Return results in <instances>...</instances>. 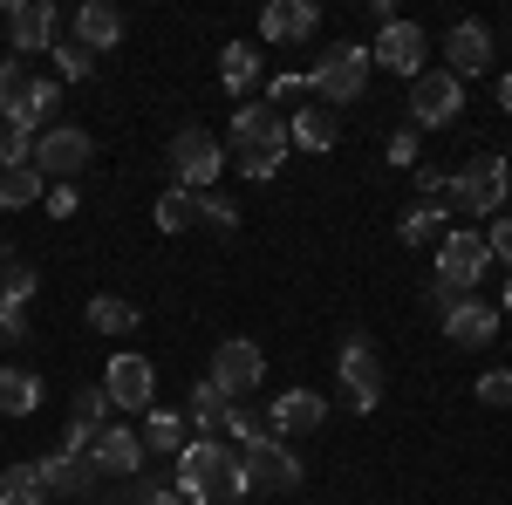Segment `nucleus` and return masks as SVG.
Instances as JSON below:
<instances>
[{
    "label": "nucleus",
    "mask_w": 512,
    "mask_h": 505,
    "mask_svg": "<svg viewBox=\"0 0 512 505\" xmlns=\"http://www.w3.org/2000/svg\"><path fill=\"white\" fill-rule=\"evenodd\" d=\"M485 273H492L485 233H444L437 239V287H444V294H472Z\"/></svg>",
    "instance_id": "nucleus-6"
},
{
    "label": "nucleus",
    "mask_w": 512,
    "mask_h": 505,
    "mask_svg": "<svg viewBox=\"0 0 512 505\" xmlns=\"http://www.w3.org/2000/svg\"><path fill=\"white\" fill-rule=\"evenodd\" d=\"M55 7L48 0H14L7 7V41H14V55H48L55 48Z\"/></svg>",
    "instance_id": "nucleus-14"
},
{
    "label": "nucleus",
    "mask_w": 512,
    "mask_h": 505,
    "mask_svg": "<svg viewBox=\"0 0 512 505\" xmlns=\"http://www.w3.org/2000/svg\"><path fill=\"white\" fill-rule=\"evenodd\" d=\"M239 471H246V499H253V492H301V478H308L301 458L280 451L274 437H267V444H246V451H239Z\"/></svg>",
    "instance_id": "nucleus-9"
},
{
    "label": "nucleus",
    "mask_w": 512,
    "mask_h": 505,
    "mask_svg": "<svg viewBox=\"0 0 512 505\" xmlns=\"http://www.w3.org/2000/svg\"><path fill=\"white\" fill-rule=\"evenodd\" d=\"M41 410V376L35 369H0V417H35Z\"/></svg>",
    "instance_id": "nucleus-25"
},
{
    "label": "nucleus",
    "mask_w": 512,
    "mask_h": 505,
    "mask_svg": "<svg viewBox=\"0 0 512 505\" xmlns=\"http://www.w3.org/2000/svg\"><path fill=\"white\" fill-rule=\"evenodd\" d=\"M28 294H35V273H28V267H14V260H7V267H0V301H14V308H28Z\"/></svg>",
    "instance_id": "nucleus-37"
},
{
    "label": "nucleus",
    "mask_w": 512,
    "mask_h": 505,
    "mask_svg": "<svg viewBox=\"0 0 512 505\" xmlns=\"http://www.w3.org/2000/svg\"><path fill=\"white\" fill-rule=\"evenodd\" d=\"M35 157V137L21 130L14 117H0V171H14V164H28Z\"/></svg>",
    "instance_id": "nucleus-34"
},
{
    "label": "nucleus",
    "mask_w": 512,
    "mask_h": 505,
    "mask_svg": "<svg viewBox=\"0 0 512 505\" xmlns=\"http://www.w3.org/2000/svg\"><path fill=\"white\" fill-rule=\"evenodd\" d=\"M444 69L458 82L478 76V69H492V28H485V21H458V28L444 35Z\"/></svg>",
    "instance_id": "nucleus-17"
},
{
    "label": "nucleus",
    "mask_w": 512,
    "mask_h": 505,
    "mask_svg": "<svg viewBox=\"0 0 512 505\" xmlns=\"http://www.w3.org/2000/svg\"><path fill=\"white\" fill-rule=\"evenodd\" d=\"M472 396L485 403V410H506L512 403V369H485V376L472 383Z\"/></svg>",
    "instance_id": "nucleus-35"
},
{
    "label": "nucleus",
    "mask_w": 512,
    "mask_h": 505,
    "mask_svg": "<svg viewBox=\"0 0 512 505\" xmlns=\"http://www.w3.org/2000/svg\"><path fill=\"white\" fill-rule=\"evenodd\" d=\"M55 110H62V82H55V76H28V82H21V96H14V110H7V117L21 123L28 137H41Z\"/></svg>",
    "instance_id": "nucleus-19"
},
{
    "label": "nucleus",
    "mask_w": 512,
    "mask_h": 505,
    "mask_svg": "<svg viewBox=\"0 0 512 505\" xmlns=\"http://www.w3.org/2000/svg\"><path fill=\"white\" fill-rule=\"evenodd\" d=\"M137 437H144V451H164V458H178V451L192 444V424H185V410H151Z\"/></svg>",
    "instance_id": "nucleus-24"
},
{
    "label": "nucleus",
    "mask_w": 512,
    "mask_h": 505,
    "mask_svg": "<svg viewBox=\"0 0 512 505\" xmlns=\"http://www.w3.org/2000/svg\"><path fill=\"white\" fill-rule=\"evenodd\" d=\"M444 335H451L458 349H485V342L499 335V308H492V301H472V294H465L458 308L444 314Z\"/></svg>",
    "instance_id": "nucleus-20"
},
{
    "label": "nucleus",
    "mask_w": 512,
    "mask_h": 505,
    "mask_svg": "<svg viewBox=\"0 0 512 505\" xmlns=\"http://www.w3.org/2000/svg\"><path fill=\"white\" fill-rule=\"evenodd\" d=\"M76 41L89 48V55H110L123 41V14L110 7V0H89V7H76Z\"/></svg>",
    "instance_id": "nucleus-22"
},
{
    "label": "nucleus",
    "mask_w": 512,
    "mask_h": 505,
    "mask_svg": "<svg viewBox=\"0 0 512 505\" xmlns=\"http://www.w3.org/2000/svg\"><path fill=\"white\" fill-rule=\"evenodd\" d=\"M89 328H103V335H130V328H137V301H123V294H96V301H89Z\"/></svg>",
    "instance_id": "nucleus-30"
},
{
    "label": "nucleus",
    "mask_w": 512,
    "mask_h": 505,
    "mask_svg": "<svg viewBox=\"0 0 512 505\" xmlns=\"http://www.w3.org/2000/svg\"><path fill=\"white\" fill-rule=\"evenodd\" d=\"M485 246H492V260H506V267H512V219H492Z\"/></svg>",
    "instance_id": "nucleus-40"
},
{
    "label": "nucleus",
    "mask_w": 512,
    "mask_h": 505,
    "mask_svg": "<svg viewBox=\"0 0 512 505\" xmlns=\"http://www.w3.org/2000/svg\"><path fill=\"white\" fill-rule=\"evenodd\" d=\"M198 219H205V226H219V233H233V226H239V212L226 205V198H212V192H198Z\"/></svg>",
    "instance_id": "nucleus-38"
},
{
    "label": "nucleus",
    "mask_w": 512,
    "mask_h": 505,
    "mask_svg": "<svg viewBox=\"0 0 512 505\" xmlns=\"http://www.w3.org/2000/svg\"><path fill=\"white\" fill-rule=\"evenodd\" d=\"M0 505H48L41 465H7L0 471Z\"/></svg>",
    "instance_id": "nucleus-29"
},
{
    "label": "nucleus",
    "mask_w": 512,
    "mask_h": 505,
    "mask_svg": "<svg viewBox=\"0 0 512 505\" xmlns=\"http://www.w3.org/2000/svg\"><path fill=\"white\" fill-rule=\"evenodd\" d=\"M315 21H321L315 0H274V7L260 14V35H267V41H308V35H315Z\"/></svg>",
    "instance_id": "nucleus-21"
},
{
    "label": "nucleus",
    "mask_w": 512,
    "mask_h": 505,
    "mask_svg": "<svg viewBox=\"0 0 512 505\" xmlns=\"http://www.w3.org/2000/svg\"><path fill=\"white\" fill-rule=\"evenodd\" d=\"M151 219H158V233H185V226H198V192H178V185L158 192V212H151Z\"/></svg>",
    "instance_id": "nucleus-31"
},
{
    "label": "nucleus",
    "mask_w": 512,
    "mask_h": 505,
    "mask_svg": "<svg viewBox=\"0 0 512 505\" xmlns=\"http://www.w3.org/2000/svg\"><path fill=\"white\" fill-rule=\"evenodd\" d=\"M226 417H233V396L212 383V376H205V383H192V410H185V424H192L198 437H219V430H226Z\"/></svg>",
    "instance_id": "nucleus-23"
},
{
    "label": "nucleus",
    "mask_w": 512,
    "mask_h": 505,
    "mask_svg": "<svg viewBox=\"0 0 512 505\" xmlns=\"http://www.w3.org/2000/svg\"><path fill=\"white\" fill-rule=\"evenodd\" d=\"M103 396H110V410H151V396H158V369H151L144 355H110V369H103Z\"/></svg>",
    "instance_id": "nucleus-11"
},
{
    "label": "nucleus",
    "mask_w": 512,
    "mask_h": 505,
    "mask_svg": "<svg viewBox=\"0 0 512 505\" xmlns=\"http://www.w3.org/2000/svg\"><path fill=\"white\" fill-rule=\"evenodd\" d=\"M48 212H76V192L69 185H48Z\"/></svg>",
    "instance_id": "nucleus-44"
},
{
    "label": "nucleus",
    "mask_w": 512,
    "mask_h": 505,
    "mask_svg": "<svg viewBox=\"0 0 512 505\" xmlns=\"http://www.w3.org/2000/svg\"><path fill=\"white\" fill-rule=\"evenodd\" d=\"M506 308H512V280H506Z\"/></svg>",
    "instance_id": "nucleus-46"
},
{
    "label": "nucleus",
    "mask_w": 512,
    "mask_h": 505,
    "mask_svg": "<svg viewBox=\"0 0 512 505\" xmlns=\"http://www.w3.org/2000/svg\"><path fill=\"white\" fill-rule=\"evenodd\" d=\"M369 48L362 41H335L328 55L315 62V76H308V89H321V103H355L362 89H369Z\"/></svg>",
    "instance_id": "nucleus-5"
},
{
    "label": "nucleus",
    "mask_w": 512,
    "mask_h": 505,
    "mask_svg": "<svg viewBox=\"0 0 512 505\" xmlns=\"http://www.w3.org/2000/svg\"><path fill=\"white\" fill-rule=\"evenodd\" d=\"M458 110H465V82L451 69L410 76V117H417V130H444V123H458Z\"/></svg>",
    "instance_id": "nucleus-7"
},
{
    "label": "nucleus",
    "mask_w": 512,
    "mask_h": 505,
    "mask_svg": "<svg viewBox=\"0 0 512 505\" xmlns=\"http://www.w3.org/2000/svg\"><path fill=\"white\" fill-rule=\"evenodd\" d=\"M41 485H48V499H89L103 485V471L89 451H55V458H41Z\"/></svg>",
    "instance_id": "nucleus-15"
},
{
    "label": "nucleus",
    "mask_w": 512,
    "mask_h": 505,
    "mask_svg": "<svg viewBox=\"0 0 512 505\" xmlns=\"http://www.w3.org/2000/svg\"><path fill=\"white\" fill-rule=\"evenodd\" d=\"M137 505H185L178 492H164V485H137Z\"/></svg>",
    "instance_id": "nucleus-43"
},
{
    "label": "nucleus",
    "mask_w": 512,
    "mask_h": 505,
    "mask_svg": "<svg viewBox=\"0 0 512 505\" xmlns=\"http://www.w3.org/2000/svg\"><path fill=\"white\" fill-rule=\"evenodd\" d=\"M89 157H96V144H89V130H76V123H48L35 137V171L55 178V185H69Z\"/></svg>",
    "instance_id": "nucleus-8"
},
{
    "label": "nucleus",
    "mask_w": 512,
    "mask_h": 505,
    "mask_svg": "<svg viewBox=\"0 0 512 505\" xmlns=\"http://www.w3.org/2000/svg\"><path fill=\"white\" fill-rule=\"evenodd\" d=\"M219 171H226V144H219L212 130L185 123V130L171 137V178H178V192H212Z\"/></svg>",
    "instance_id": "nucleus-3"
},
{
    "label": "nucleus",
    "mask_w": 512,
    "mask_h": 505,
    "mask_svg": "<svg viewBox=\"0 0 512 505\" xmlns=\"http://www.w3.org/2000/svg\"><path fill=\"white\" fill-rule=\"evenodd\" d=\"M335 376H342L349 410H376V403H383V355L369 349L362 335H349V342H342V369H335Z\"/></svg>",
    "instance_id": "nucleus-10"
},
{
    "label": "nucleus",
    "mask_w": 512,
    "mask_h": 505,
    "mask_svg": "<svg viewBox=\"0 0 512 505\" xmlns=\"http://www.w3.org/2000/svg\"><path fill=\"white\" fill-rule=\"evenodd\" d=\"M171 492L185 505H239L246 499V471H239V451H226L219 437H192L178 451V478Z\"/></svg>",
    "instance_id": "nucleus-1"
},
{
    "label": "nucleus",
    "mask_w": 512,
    "mask_h": 505,
    "mask_svg": "<svg viewBox=\"0 0 512 505\" xmlns=\"http://www.w3.org/2000/svg\"><path fill=\"white\" fill-rule=\"evenodd\" d=\"M437 219H444V205H431V198H424V205H410V212H403V226H396L403 246H431V239H444Z\"/></svg>",
    "instance_id": "nucleus-32"
},
{
    "label": "nucleus",
    "mask_w": 512,
    "mask_h": 505,
    "mask_svg": "<svg viewBox=\"0 0 512 505\" xmlns=\"http://www.w3.org/2000/svg\"><path fill=\"white\" fill-rule=\"evenodd\" d=\"M260 376H267V355L253 349V342H246V335H239V342H219V355H212V383L226 389V396H253V383H260Z\"/></svg>",
    "instance_id": "nucleus-13"
},
{
    "label": "nucleus",
    "mask_w": 512,
    "mask_h": 505,
    "mask_svg": "<svg viewBox=\"0 0 512 505\" xmlns=\"http://www.w3.org/2000/svg\"><path fill=\"white\" fill-rule=\"evenodd\" d=\"M301 89H308V76H274V96H267V103H294Z\"/></svg>",
    "instance_id": "nucleus-42"
},
{
    "label": "nucleus",
    "mask_w": 512,
    "mask_h": 505,
    "mask_svg": "<svg viewBox=\"0 0 512 505\" xmlns=\"http://www.w3.org/2000/svg\"><path fill=\"white\" fill-rule=\"evenodd\" d=\"M89 458H96L103 478H137V465H144V437L123 430V424H103V430H96V444H89Z\"/></svg>",
    "instance_id": "nucleus-18"
},
{
    "label": "nucleus",
    "mask_w": 512,
    "mask_h": 505,
    "mask_svg": "<svg viewBox=\"0 0 512 505\" xmlns=\"http://www.w3.org/2000/svg\"><path fill=\"white\" fill-rule=\"evenodd\" d=\"M21 335H28V314L14 301H0V342H21Z\"/></svg>",
    "instance_id": "nucleus-39"
},
{
    "label": "nucleus",
    "mask_w": 512,
    "mask_h": 505,
    "mask_svg": "<svg viewBox=\"0 0 512 505\" xmlns=\"http://www.w3.org/2000/svg\"><path fill=\"white\" fill-rule=\"evenodd\" d=\"M390 157H396V164H417V130H396V137H390Z\"/></svg>",
    "instance_id": "nucleus-41"
},
{
    "label": "nucleus",
    "mask_w": 512,
    "mask_h": 505,
    "mask_svg": "<svg viewBox=\"0 0 512 505\" xmlns=\"http://www.w3.org/2000/svg\"><path fill=\"white\" fill-rule=\"evenodd\" d=\"M35 198H48V178H41L35 164L0 171V212H21V205H35Z\"/></svg>",
    "instance_id": "nucleus-28"
},
{
    "label": "nucleus",
    "mask_w": 512,
    "mask_h": 505,
    "mask_svg": "<svg viewBox=\"0 0 512 505\" xmlns=\"http://www.w3.org/2000/svg\"><path fill=\"white\" fill-rule=\"evenodd\" d=\"M321 424H328V403H321L315 389H287V396H274V410H267V430L274 437H315Z\"/></svg>",
    "instance_id": "nucleus-16"
},
{
    "label": "nucleus",
    "mask_w": 512,
    "mask_h": 505,
    "mask_svg": "<svg viewBox=\"0 0 512 505\" xmlns=\"http://www.w3.org/2000/svg\"><path fill=\"white\" fill-rule=\"evenodd\" d=\"M219 82H226L233 96H246V89L260 82V48H253V41H226V48H219Z\"/></svg>",
    "instance_id": "nucleus-27"
},
{
    "label": "nucleus",
    "mask_w": 512,
    "mask_h": 505,
    "mask_svg": "<svg viewBox=\"0 0 512 505\" xmlns=\"http://www.w3.org/2000/svg\"><path fill=\"white\" fill-rule=\"evenodd\" d=\"M499 110H506V117H512V69H506V76H499Z\"/></svg>",
    "instance_id": "nucleus-45"
},
{
    "label": "nucleus",
    "mask_w": 512,
    "mask_h": 505,
    "mask_svg": "<svg viewBox=\"0 0 512 505\" xmlns=\"http://www.w3.org/2000/svg\"><path fill=\"white\" fill-rule=\"evenodd\" d=\"M96 76V55L82 41H55V82H89Z\"/></svg>",
    "instance_id": "nucleus-33"
},
{
    "label": "nucleus",
    "mask_w": 512,
    "mask_h": 505,
    "mask_svg": "<svg viewBox=\"0 0 512 505\" xmlns=\"http://www.w3.org/2000/svg\"><path fill=\"white\" fill-rule=\"evenodd\" d=\"M287 137H294V144H308V151H335L342 123H335V110H328V103H315V110H294Z\"/></svg>",
    "instance_id": "nucleus-26"
},
{
    "label": "nucleus",
    "mask_w": 512,
    "mask_h": 505,
    "mask_svg": "<svg viewBox=\"0 0 512 505\" xmlns=\"http://www.w3.org/2000/svg\"><path fill=\"white\" fill-rule=\"evenodd\" d=\"M424 55H431V35L417 21H390L376 35V48H369V62H383L390 76H424Z\"/></svg>",
    "instance_id": "nucleus-12"
},
{
    "label": "nucleus",
    "mask_w": 512,
    "mask_h": 505,
    "mask_svg": "<svg viewBox=\"0 0 512 505\" xmlns=\"http://www.w3.org/2000/svg\"><path fill=\"white\" fill-rule=\"evenodd\" d=\"M444 192L458 198V212H472V219H499V205L512 198V178H506V157H472Z\"/></svg>",
    "instance_id": "nucleus-4"
},
{
    "label": "nucleus",
    "mask_w": 512,
    "mask_h": 505,
    "mask_svg": "<svg viewBox=\"0 0 512 505\" xmlns=\"http://www.w3.org/2000/svg\"><path fill=\"white\" fill-rule=\"evenodd\" d=\"M287 117L274 103H239L233 110V137H226V164H239L246 178H274L287 164Z\"/></svg>",
    "instance_id": "nucleus-2"
},
{
    "label": "nucleus",
    "mask_w": 512,
    "mask_h": 505,
    "mask_svg": "<svg viewBox=\"0 0 512 505\" xmlns=\"http://www.w3.org/2000/svg\"><path fill=\"white\" fill-rule=\"evenodd\" d=\"M226 437H239V451H246V444H267V417H260V410H239V403H233Z\"/></svg>",
    "instance_id": "nucleus-36"
}]
</instances>
